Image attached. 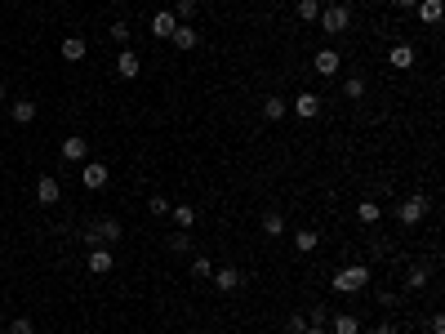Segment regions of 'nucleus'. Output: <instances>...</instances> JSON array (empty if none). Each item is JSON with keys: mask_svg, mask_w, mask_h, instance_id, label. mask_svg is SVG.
<instances>
[{"mask_svg": "<svg viewBox=\"0 0 445 334\" xmlns=\"http://www.w3.org/2000/svg\"><path fill=\"white\" fill-rule=\"evenodd\" d=\"M174 27H178V18L169 14V9L151 14V36H156V41H169V36H174Z\"/></svg>", "mask_w": 445, "mask_h": 334, "instance_id": "obj_12", "label": "nucleus"}, {"mask_svg": "<svg viewBox=\"0 0 445 334\" xmlns=\"http://www.w3.org/2000/svg\"><path fill=\"white\" fill-rule=\"evenodd\" d=\"M85 263H89V272H94V276H107L111 267H116V259H111V250H107V245H94Z\"/></svg>", "mask_w": 445, "mask_h": 334, "instance_id": "obj_9", "label": "nucleus"}, {"mask_svg": "<svg viewBox=\"0 0 445 334\" xmlns=\"http://www.w3.org/2000/svg\"><path fill=\"white\" fill-rule=\"evenodd\" d=\"M396 218H401L405 227L423 223V218H428V196H405V200H401V209H396Z\"/></svg>", "mask_w": 445, "mask_h": 334, "instance_id": "obj_3", "label": "nucleus"}, {"mask_svg": "<svg viewBox=\"0 0 445 334\" xmlns=\"http://www.w3.org/2000/svg\"><path fill=\"white\" fill-rule=\"evenodd\" d=\"M263 232H268V236H285V214H281V209L263 214Z\"/></svg>", "mask_w": 445, "mask_h": 334, "instance_id": "obj_22", "label": "nucleus"}, {"mask_svg": "<svg viewBox=\"0 0 445 334\" xmlns=\"http://www.w3.org/2000/svg\"><path fill=\"white\" fill-rule=\"evenodd\" d=\"M294 116H299V121H312V116H321V94H312V90L294 94Z\"/></svg>", "mask_w": 445, "mask_h": 334, "instance_id": "obj_6", "label": "nucleus"}, {"mask_svg": "<svg viewBox=\"0 0 445 334\" xmlns=\"http://www.w3.org/2000/svg\"><path fill=\"white\" fill-rule=\"evenodd\" d=\"M356 218H361V223H378V218H383L378 200H361V205H356Z\"/></svg>", "mask_w": 445, "mask_h": 334, "instance_id": "obj_24", "label": "nucleus"}, {"mask_svg": "<svg viewBox=\"0 0 445 334\" xmlns=\"http://www.w3.org/2000/svg\"><path fill=\"white\" fill-rule=\"evenodd\" d=\"M147 209H151L156 218H165V214H169V200H165V196H151V200H147Z\"/></svg>", "mask_w": 445, "mask_h": 334, "instance_id": "obj_34", "label": "nucleus"}, {"mask_svg": "<svg viewBox=\"0 0 445 334\" xmlns=\"http://www.w3.org/2000/svg\"><path fill=\"white\" fill-rule=\"evenodd\" d=\"M107 178H111V169L102 165V160H85V169H80V183L89 187V192H98V187H107Z\"/></svg>", "mask_w": 445, "mask_h": 334, "instance_id": "obj_5", "label": "nucleus"}, {"mask_svg": "<svg viewBox=\"0 0 445 334\" xmlns=\"http://www.w3.org/2000/svg\"><path fill=\"white\" fill-rule=\"evenodd\" d=\"M414 9H419V18H423L428 27H437V23H441V14H445V5H441V0H419Z\"/></svg>", "mask_w": 445, "mask_h": 334, "instance_id": "obj_18", "label": "nucleus"}, {"mask_svg": "<svg viewBox=\"0 0 445 334\" xmlns=\"http://www.w3.org/2000/svg\"><path fill=\"white\" fill-rule=\"evenodd\" d=\"M396 303H401V294H396V290H383V294H378V308H396Z\"/></svg>", "mask_w": 445, "mask_h": 334, "instance_id": "obj_36", "label": "nucleus"}, {"mask_svg": "<svg viewBox=\"0 0 445 334\" xmlns=\"http://www.w3.org/2000/svg\"><path fill=\"white\" fill-rule=\"evenodd\" d=\"M0 107H5V85H0Z\"/></svg>", "mask_w": 445, "mask_h": 334, "instance_id": "obj_41", "label": "nucleus"}, {"mask_svg": "<svg viewBox=\"0 0 445 334\" xmlns=\"http://www.w3.org/2000/svg\"><path fill=\"white\" fill-rule=\"evenodd\" d=\"M63 59H67V63H80L85 59V41H80V36H63Z\"/></svg>", "mask_w": 445, "mask_h": 334, "instance_id": "obj_20", "label": "nucleus"}, {"mask_svg": "<svg viewBox=\"0 0 445 334\" xmlns=\"http://www.w3.org/2000/svg\"><path fill=\"white\" fill-rule=\"evenodd\" d=\"M89 241H120V223L116 218H98L94 232H89Z\"/></svg>", "mask_w": 445, "mask_h": 334, "instance_id": "obj_16", "label": "nucleus"}, {"mask_svg": "<svg viewBox=\"0 0 445 334\" xmlns=\"http://www.w3.org/2000/svg\"><path fill=\"white\" fill-rule=\"evenodd\" d=\"M428 281H432L428 267H419V263H414L410 272H405V290H428Z\"/></svg>", "mask_w": 445, "mask_h": 334, "instance_id": "obj_21", "label": "nucleus"}, {"mask_svg": "<svg viewBox=\"0 0 445 334\" xmlns=\"http://www.w3.org/2000/svg\"><path fill=\"white\" fill-rule=\"evenodd\" d=\"M312 326H329V308H321V303H316V308H312Z\"/></svg>", "mask_w": 445, "mask_h": 334, "instance_id": "obj_35", "label": "nucleus"}, {"mask_svg": "<svg viewBox=\"0 0 445 334\" xmlns=\"http://www.w3.org/2000/svg\"><path fill=\"white\" fill-rule=\"evenodd\" d=\"M169 218H174V223L187 232V227L196 223V209H192V205H169Z\"/></svg>", "mask_w": 445, "mask_h": 334, "instance_id": "obj_23", "label": "nucleus"}, {"mask_svg": "<svg viewBox=\"0 0 445 334\" xmlns=\"http://www.w3.org/2000/svg\"><path fill=\"white\" fill-rule=\"evenodd\" d=\"M370 276L374 272L365 263H347V267H338V272H334V281H329V285H334L338 294H361L365 285H370Z\"/></svg>", "mask_w": 445, "mask_h": 334, "instance_id": "obj_1", "label": "nucleus"}, {"mask_svg": "<svg viewBox=\"0 0 445 334\" xmlns=\"http://www.w3.org/2000/svg\"><path fill=\"white\" fill-rule=\"evenodd\" d=\"M9 334H36L32 317H14V321H9Z\"/></svg>", "mask_w": 445, "mask_h": 334, "instance_id": "obj_29", "label": "nucleus"}, {"mask_svg": "<svg viewBox=\"0 0 445 334\" xmlns=\"http://www.w3.org/2000/svg\"><path fill=\"white\" fill-rule=\"evenodd\" d=\"M316 23H321V32H325V36H343L347 27H352V9H347V5H325Z\"/></svg>", "mask_w": 445, "mask_h": 334, "instance_id": "obj_2", "label": "nucleus"}, {"mask_svg": "<svg viewBox=\"0 0 445 334\" xmlns=\"http://www.w3.org/2000/svg\"><path fill=\"white\" fill-rule=\"evenodd\" d=\"M321 245V232H312V227H303V232H294V250L299 254H312Z\"/></svg>", "mask_w": 445, "mask_h": 334, "instance_id": "obj_19", "label": "nucleus"}, {"mask_svg": "<svg viewBox=\"0 0 445 334\" xmlns=\"http://www.w3.org/2000/svg\"><path fill=\"white\" fill-rule=\"evenodd\" d=\"M374 334H396V326H387V321H383V326H378Z\"/></svg>", "mask_w": 445, "mask_h": 334, "instance_id": "obj_39", "label": "nucleus"}, {"mask_svg": "<svg viewBox=\"0 0 445 334\" xmlns=\"http://www.w3.org/2000/svg\"><path fill=\"white\" fill-rule=\"evenodd\" d=\"M9 116H14L18 125H32L36 121V98H18L14 107H9Z\"/></svg>", "mask_w": 445, "mask_h": 334, "instance_id": "obj_17", "label": "nucleus"}, {"mask_svg": "<svg viewBox=\"0 0 445 334\" xmlns=\"http://www.w3.org/2000/svg\"><path fill=\"white\" fill-rule=\"evenodd\" d=\"M414 63H419V54H414L410 41H401V45H392V50H387V67H392V72H410Z\"/></svg>", "mask_w": 445, "mask_h": 334, "instance_id": "obj_4", "label": "nucleus"}, {"mask_svg": "<svg viewBox=\"0 0 445 334\" xmlns=\"http://www.w3.org/2000/svg\"><path fill=\"white\" fill-rule=\"evenodd\" d=\"M174 18H178V23H183V18H196V0H178Z\"/></svg>", "mask_w": 445, "mask_h": 334, "instance_id": "obj_33", "label": "nucleus"}, {"mask_svg": "<svg viewBox=\"0 0 445 334\" xmlns=\"http://www.w3.org/2000/svg\"><path fill=\"white\" fill-rule=\"evenodd\" d=\"M325 330H334V334H361V321H356L352 312H329V326Z\"/></svg>", "mask_w": 445, "mask_h": 334, "instance_id": "obj_13", "label": "nucleus"}, {"mask_svg": "<svg viewBox=\"0 0 445 334\" xmlns=\"http://www.w3.org/2000/svg\"><path fill=\"white\" fill-rule=\"evenodd\" d=\"M347 98H365V81L361 76H347Z\"/></svg>", "mask_w": 445, "mask_h": 334, "instance_id": "obj_32", "label": "nucleus"}, {"mask_svg": "<svg viewBox=\"0 0 445 334\" xmlns=\"http://www.w3.org/2000/svg\"><path fill=\"white\" fill-rule=\"evenodd\" d=\"M396 5H401V9H414V5H419V0H396Z\"/></svg>", "mask_w": 445, "mask_h": 334, "instance_id": "obj_40", "label": "nucleus"}, {"mask_svg": "<svg viewBox=\"0 0 445 334\" xmlns=\"http://www.w3.org/2000/svg\"><path fill=\"white\" fill-rule=\"evenodd\" d=\"M428 334H445V317H441V312H437V317L428 321Z\"/></svg>", "mask_w": 445, "mask_h": 334, "instance_id": "obj_37", "label": "nucleus"}, {"mask_svg": "<svg viewBox=\"0 0 445 334\" xmlns=\"http://www.w3.org/2000/svg\"><path fill=\"white\" fill-rule=\"evenodd\" d=\"M285 98H268V103H263V116H268V121H281V116H285Z\"/></svg>", "mask_w": 445, "mask_h": 334, "instance_id": "obj_26", "label": "nucleus"}, {"mask_svg": "<svg viewBox=\"0 0 445 334\" xmlns=\"http://www.w3.org/2000/svg\"><path fill=\"white\" fill-rule=\"evenodd\" d=\"M303 334H329L325 326H312V321H307V330H303Z\"/></svg>", "mask_w": 445, "mask_h": 334, "instance_id": "obj_38", "label": "nucleus"}, {"mask_svg": "<svg viewBox=\"0 0 445 334\" xmlns=\"http://www.w3.org/2000/svg\"><path fill=\"white\" fill-rule=\"evenodd\" d=\"M129 36H134V32H129V23H111V41H116V45H125V50H129Z\"/></svg>", "mask_w": 445, "mask_h": 334, "instance_id": "obj_28", "label": "nucleus"}, {"mask_svg": "<svg viewBox=\"0 0 445 334\" xmlns=\"http://www.w3.org/2000/svg\"><path fill=\"white\" fill-rule=\"evenodd\" d=\"M192 276H201V281H210V276H214V263L205 259V254H201V259H192Z\"/></svg>", "mask_w": 445, "mask_h": 334, "instance_id": "obj_27", "label": "nucleus"}, {"mask_svg": "<svg viewBox=\"0 0 445 334\" xmlns=\"http://www.w3.org/2000/svg\"><path fill=\"white\" fill-rule=\"evenodd\" d=\"M299 18L303 23H316L321 18V0H299Z\"/></svg>", "mask_w": 445, "mask_h": 334, "instance_id": "obj_25", "label": "nucleus"}, {"mask_svg": "<svg viewBox=\"0 0 445 334\" xmlns=\"http://www.w3.org/2000/svg\"><path fill=\"white\" fill-rule=\"evenodd\" d=\"M312 67H316V76H338L343 59H338V50H316L312 54Z\"/></svg>", "mask_w": 445, "mask_h": 334, "instance_id": "obj_8", "label": "nucleus"}, {"mask_svg": "<svg viewBox=\"0 0 445 334\" xmlns=\"http://www.w3.org/2000/svg\"><path fill=\"white\" fill-rule=\"evenodd\" d=\"M214 285H219L223 294H232V290H241L245 285V276H241V267H214V276H210Z\"/></svg>", "mask_w": 445, "mask_h": 334, "instance_id": "obj_7", "label": "nucleus"}, {"mask_svg": "<svg viewBox=\"0 0 445 334\" xmlns=\"http://www.w3.org/2000/svg\"><path fill=\"white\" fill-rule=\"evenodd\" d=\"M169 250H174V254H187V250H192V236H187V232L169 236Z\"/></svg>", "mask_w": 445, "mask_h": 334, "instance_id": "obj_30", "label": "nucleus"}, {"mask_svg": "<svg viewBox=\"0 0 445 334\" xmlns=\"http://www.w3.org/2000/svg\"><path fill=\"white\" fill-rule=\"evenodd\" d=\"M89 156V138H85V134H72V138H63V160H85Z\"/></svg>", "mask_w": 445, "mask_h": 334, "instance_id": "obj_10", "label": "nucleus"}, {"mask_svg": "<svg viewBox=\"0 0 445 334\" xmlns=\"http://www.w3.org/2000/svg\"><path fill=\"white\" fill-rule=\"evenodd\" d=\"M138 72H143V59H138L134 50H120V59H116V76H125V81H134Z\"/></svg>", "mask_w": 445, "mask_h": 334, "instance_id": "obj_14", "label": "nucleus"}, {"mask_svg": "<svg viewBox=\"0 0 445 334\" xmlns=\"http://www.w3.org/2000/svg\"><path fill=\"white\" fill-rule=\"evenodd\" d=\"M285 330L290 334H303V330H307V312H294V317L285 321Z\"/></svg>", "mask_w": 445, "mask_h": 334, "instance_id": "obj_31", "label": "nucleus"}, {"mask_svg": "<svg viewBox=\"0 0 445 334\" xmlns=\"http://www.w3.org/2000/svg\"><path fill=\"white\" fill-rule=\"evenodd\" d=\"M169 41H174V50H196V45H201V32H196V27H187V23H178Z\"/></svg>", "mask_w": 445, "mask_h": 334, "instance_id": "obj_15", "label": "nucleus"}, {"mask_svg": "<svg viewBox=\"0 0 445 334\" xmlns=\"http://www.w3.org/2000/svg\"><path fill=\"white\" fill-rule=\"evenodd\" d=\"M36 200H41V205H58V200H63V183L45 174L41 183H36Z\"/></svg>", "mask_w": 445, "mask_h": 334, "instance_id": "obj_11", "label": "nucleus"}]
</instances>
